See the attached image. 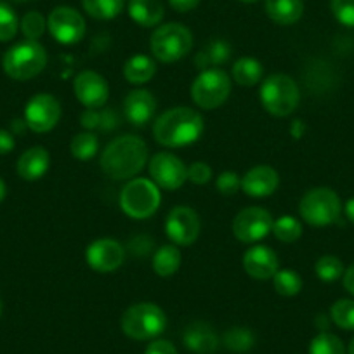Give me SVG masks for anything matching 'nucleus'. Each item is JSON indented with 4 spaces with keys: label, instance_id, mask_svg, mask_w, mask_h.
I'll return each instance as SVG.
<instances>
[{
    "label": "nucleus",
    "instance_id": "1",
    "mask_svg": "<svg viewBox=\"0 0 354 354\" xmlns=\"http://www.w3.org/2000/svg\"><path fill=\"white\" fill-rule=\"evenodd\" d=\"M148 162V146L136 136L113 139L101 155V169L111 179H131L141 172Z\"/></svg>",
    "mask_w": 354,
    "mask_h": 354
},
{
    "label": "nucleus",
    "instance_id": "2",
    "mask_svg": "<svg viewBox=\"0 0 354 354\" xmlns=\"http://www.w3.org/2000/svg\"><path fill=\"white\" fill-rule=\"evenodd\" d=\"M203 118L198 111L186 106H177L165 111L153 125V136L167 148H181L193 145L203 134Z\"/></svg>",
    "mask_w": 354,
    "mask_h": 354
},
{
    "label": "nucleus",
    "instance_id": "3",
    "mask_svg": "<svg viewBox=\"0 0 354 354\" xmlns=\"http://www.w3.org/2000/svg\"><path fill=\"white\" fill-rule=\"evenodd\" d=\"M261 103L274 117H288L301 101V91L292 77L283 73L271 75L261 85Z\"/></svg>",
    "mask_w": 354,
    "mask_h": 354
},
{
    "label": "nucleus",
    "instance_id": "4",
    "mask_svg": "<svg viewBox=\"0 0 354 354\" xmlns=\"http://www.w3.org/2000/svg\"><path fill=\"white\" fill-rule=\"evenodd\" d=\"M47 64V53L37 40H25L12 46L4 54L2 66L15 80H30L37 77Z\"/></svg>",
    "mask_w": 354,
    "mask_h": 354
},
{
    "label": "nucleus",
    "instance_id": "5",
    "mask_svg": "<svg viewBox=\"0 0 354 354\" xmlns=\"http://www.w3.org/2000/svg\"><path fill=\"white\" fill-rule=\"evenodd\" d=\"M122 330L134 340H149L158 337L167 326V316L151 302H139L124 313L120 322Z\"/></svg>",
    "mask_w": 354,
    "mask_h": 354
},
{
    "label": "nucleus",
    "instance_id": "6",
    "mask_svg": "<svg viewBox=\"0 0 354 354\" xmlns=\"http://www.w3.org/2000/svg\"><path fill=\"white\" fill-rule=\"evenodd\" d=\"M149 47L158 61L176 63L188 56L193 47V35L181 23H167L153 32Z\"/></svg>",
    "mask_w": 354,
    "mask_h": 354
},
{
    "label": "nucleus",
    "instance_id": "7",
    "mask_svg": "<svg viewBox=\"0 0 354 354\" xmlns=\"http://www.w3.org/2000/svg\"><path fill=\"white\" fill-rule=\"evenodd\" d=\"M342 210L339 195L330 188L309 189L299 203V214L311 226H328L335 223Z\"/></svg>",
    "mask_w": 354,
    "mask_h": 354
},
{
    "label": "nucleus",
    "instance_id": "8",
    "mask_svg": "<svg viewBox=\"0 0 354 354\" xmlns=\"http://www.w3.org/2000/svg\"><path fill=\"white\" fill-rule=\"evenodd\" d=\"M120 207L132 219H148L158 210V186L149 179H132L120 195Z\"/></svg>",
    "mask_w": 354,
    "mask_h": 354
},
{
    "label": "nucleus",
    "instance_id": "9",
    "mask_svg": "<svg viewBox=\"0 0 354 354\" xmlns=\"http://www.w3.org/2000/svg\"><path fill=\"white\" fill-rule=\"evenodd\" d=\"M231 80L223 70L209 68L196 77L192 85V97L203 110H216L230 97Z\"/></svg>",
    "mask_w": 354,
    "mask_h": 354
},
{
    "label": "nucleus",
    "instance_id": "10",
    "mask_svg": "<svg viewBox=\"0 0 354 354\" xmlns=\"http://www.w3.org/2000/svg\"><path fill=\"white\" fill-rule=\"evenodd\" d=\"M47 30L59 44L73 46L85 35V19L77 9L59 6L47 16Z\"/></svg>",
    "mask_w": 354,
    "mask_h": 354
},
{
    "label": "nucleus",
    "instance_id": "11",
    "mask_svg": "<svg viewBox=\"0 0 354 354\" xmlns=\"http://www.w3.org/2000/svg\"><path fill=\"white\" fill-rule=\"evenodd\" d=\"M273 217L261 207L243 209L233 221V233L243 243H255L273 231Z\"/></svg>",
    "mask_w": 354,
    "mask_h": 354
},
{
    "label": "nucleus",
    "instance_id": "12",
    "mask_svg": "<svg viewBox=\"0 0 354 354\" xmlns=\"http://www.w3.org/2000/svg\"><path fill=\"white\" fill-rule=\"evenodd\" d=\"M149 176L158 188L174 192L186 183L188 169L183 160L172 153H156L149 160Z\"/></svg>",
    "mask_w": 354,
    "mask_h": 354
},
{
    "label": "nucleus",
    "instance_id": "13",
    "mask_svg": "<svg viewBox=\"0 0 354 354\" xmlns=\"http://www.w3.org/2000/svg\"><path fill=\"white\" fill-rule=\"evenodd\" d=\"M61 118V104L50 94H37L25 108V124L33 132L53 131Z\"/></svg>",
    "mask_w": 354,
    "mask_h": 354
},
{
    "label": "nucleus",
    "instance_id": "14",
    "mask_svg": "<svg viewBox=\"0 0 354 354\" xmlns=\"http://www.w3.org/2000/svg\"><path fill=\"white\" fill-rule=\"evenodd\" d=\"M200 230H202V223H200L198 214L193 209H189V207H176L167 216V236L176 245L186 247V245L195 243L200 234Z\"/></svg>",
    "mask_w": 354,
    "mask_h": 354
},
{
    "label": "nucleus",
    "instance_id": "15",
    "mask_svg": "<svg viewBox=\"0 0 354 354\" xmlns=\"http://www.w3.org/2000/svg\"><path fill=\"white\" fill-rule=\"evenodd\" d=\"M85 257L87 264L97 273H113L124 264L125 252L118 241L111 238H101L88 245Z\"/></svg>",
    "mask_w": 354,
    "mask_h": 354
},
{
    "label": "nucleus",
    "instance_id": "16",
    "mask_svg": "<svg viewBox=\"0 0 354 354\" xmlns=\"http://www.w3.org/2000/svg\"><path fill=\"white\" fill-rule=\"evenodd\" d=\"M75 96L84 104L87 110H97L106 104L110 88H108L106 80L96 71H82L75 78Z\"/></svg>",
    "mask_w": 354,
    "mask_h": 354
},
{
    "label": "nucleus",
    "instance_id": "17",
    "mask_svg": "<svg viewBox=\"0 0 354 354\" xmlns=\"http://www.w3.org/2000/svg\"><path fill=\"white\" fill-rule=\"evenodd\" d=\"M243 270L255 280H270L278 271V257L270 247L255 245L243 254Z\"/></svg>",
    "mask_w": 354,
    "mask_h": 354
},
{
    "label": "nucleus",
    "instance_id": "18",
    "mask_svg": "<svg viewBox=\"0 0 354 354\" xmlns=\"http://www.w3.org/2000/svg\"><path fill=\"white\" fill-rule=\"evenodd\" d=\"M278 183H280V177L273 167L257 165L241 177V189L248 196L264 198V196H270L277 192Z\"/></svg>",
    "mask_w": 354,
    "mask_h": 354
},
{
    "label": "nucleus",
    "instance_id": "19",
    "mask_svg": "<svg viewBox=\"0 0 354 354\" xmlns=\"http://www.w3.org/2000/svg\"><path fill=\"white\" fill-rule=\"evenodd\" d=\"M156 110V101L153 97L151 93L148 91H132V93L127 94L124 101V115L132 125H138V127H142V125L148 124L153 118Z\"/></svg>",
    "mask_w": 354,
    "mask_h": 354
},
{
    "label": "nucleus",
    "instance_id": "20",
    "mask_svg": "<svg viewBox=\"0 0 354 354\" xmlns=\"http://www.w3.org/2000/svg\"><path fill=\"white\" fill-rule=\"evenodd\" d=\"M183 340H185V346L195 354H212L219 344L212 326L203 322H196L186 326Z\"/></svg>",
    "mask_w": 354,
    "mask_h": 354
},
{
    "label": "nucleus",
    "instance_id": "21",
    "mask_svg": "<svg viewBox=\"0 0 354 354\" xmlns=\"http://www.w3.org/2000/svg\"><path fill=\"white\" fill-rule=\"evenodd\" d=\"M49 153L42 146L30 148L19 156L18 160V174L25 181H39L40 177L49 170Z\"/></svg>",
    "mask_w": 354,
    "mask_h": 354
},
{
    "label": "nucleus",
    "instance_id": "22",
    "mask_svg": "<svg viewBox=\"0 0 354 354\" xmlns=\"http://www.w3.org/2000/svg\"><path fill=\"white\" fill-rule=\"evenodd\" d=\"M129 16L139 26L151 28L162 23L165 9L160 0H129Z\"/></svg>",
    "mask_w": 354,
    "mask_h": 354
},
{
    "label": "nucleus",
    "instance_id": "23",
    "mask_svg": "<svg viewBox=\"0 0 354 354\" xmlns=\"http://www.w3.org/2000/svg\"><path fill=\"white\" fill-rule=\"evenodd\" d=\"M266 12L277 25L288 26L302 18L304 4L302 0H266Z\"/></svg>",
    "mask_w": 354,
    "mask_h": 354
},
{
    "label": "nucleus",
    "instance_id": "24",
    "mask_svg": "<svg viewBox=\"0 0 354 354\" xmlns=\"http://www.w3.org/2000/svg\"><path fill=\"white\" fill-rule=\"evenodd\" d=\"M179 266H181V252L174 245H163L156 250L155 257H153V270L162 278L176 274Z\"/></svg>",
    "mask_w": 354,
    "mask_h": 354
},
{
    "label": "nucleus",
    "instance_id": "25",
    "mask_svg": "<svg viewBox=\"0 0 354 354\" xmlns=\"http://www.w3.org/2000/svg\"><path fill=\"white\" fill-rule=\"evenodd\" d=\"M156 73V64L148 56H132L124 66V77L131 84H146Z\"/></svg>",
    "mask_w": 354,
    "mask_h": 354
},
{
    "label": "nucleus",
    "instance_id": "26",
    "mask_svg": "<svg viewBox=\"0 0 354 354\" xmlns=\"http://www.w3.org/2000/svg\"><path fill=\"white\" fill-rule=\"evenodd\" d=\"M262 78V64L254 57H241L233 66V80L243 87H252Z\"/></svg>",
    "mask_w": 354,
    "mask_h": 354
},
{
    "label": "nucleus",
    "instance_id": "27",
    "mask_svg": "<svg viewBox=\"0 0 354 354\" xmlns=\"http://www.w3.org/2000/svg\"><path fill=\"white\" fill-rule=\"evenodd\" d=\"M124 4L125 0H82L85 12L91 18L101 19V21L117 18L124 9Z\"/></svg>",
    "mask_w": 354,
    "mask_h": 354
},
{
    "label": "nucleus",
    "instance_id": "28",
    "mask_svg": "<svg viewBox=\"0 0 354 354\" xmlns=\"http://www.w3.org/2000/svg\"><path fill=\"white\" fill-rule=\"evenodd\" d=\"M223 342L230 351H234V353H245V351L254 347L255 335L252 333V330L236 326V328H230L224 333Z\"/></svg>",
    "mask_w": 354,
    "mask_h": 354
},
{
    "label": "nucleus",
    "instance_id": "29",
    "mask_svg": "<svg viewBox=\"0 0 354 354\" xmlns=\"http://www.w3.org/2000/svg\"><path fill=\"white\" fill-rule=\"evenodd\" d=\"M273 283H274V290H277L280 295H285V297L297 295L302 288L301 277L292 270L277 271V274L273 277Z\"/></svg>",
    "mask_w": 354,
    "mask_h": 354
},
{
    "label": "nucleus",
    "instance_id": "30",
    "mask_svg": "<svg viewBox=\"0 0 354 354\" xmlns=\"http://www.w3.org/2000/svg\"><path fill=\"white\" fill-rule=\"evenodd\" d=\"M273 233L283 243H292V241H297L301 238L302 226L295 217L281 216L280 219L274 221Z\"/></svg>",
    "mask_w": 354,
    "mask_h": 354
},
{
    "label": "nucleus",
    "instance_id": "31",
    "mask_svg": "<svg viewBox=\"0 0 354 354\" xmlns=\"http://www.w3.org/2000/svg\"><path fill=\"white\" fill-rule=\"evenodd\" d=\"M70 149L77 160H91L97 151V138L91 132H82L71 139Z\"/></svg>",
    "mask_w": 354,
    "mask_h": 354
},
{
    "label": "nucleus",
    "instance_id": "32",
    "mask_svg": "<svg viewBox=\"0 0 354 354\" xmlns=\"http://www.w3.org/2000/svg\"><path fill=\"white\" fill-rule=\"evenodd\" d=\"M309 354H346V347L339 337L323 332L311 340Z\"/></svg>",
    "mask_w": 354,
    "mask_h": 354
},
{
    "label": "nucleus",
    "instance_id": "33",
    "mask_svg": "<svg viewBox=\"0 0 354 354\" xmlns=\"http://www.w3.org/2000/svg\"><path fill=\"white\" fill-rule=\"evenodd\" d=\"M315 271L319 280L323 281H335L344 277V264L335 255H323L318 259L315 266Z\"/></svg>",
    "mask_w": 354,
    "mask_h": 354
},
{
    "label": "nucleus",
    "instance_id": "34",
    "mask_svg": "<svg viewBox=\"0 0 354 354\" xmlns=\"http://www.w3.org/2000/svg\"><path fill=\"white\" fill-rule=\"evenodd\" d=\"M230 56V47L226 46L221 40H216V42H210L202 53L196 56V64L200 68H207V66H214V64L224 63Z\"/></svg>",
    "mask_w": 354,
    "mask_h": 354
},
{
    "label": "nucleus",
    "instance_id": "35",
    "mask_svg": "<svg viewBox=\"0 0 354 354\" xmlns=\"http://www.w3.org/2000/svg\"><path fill=\"white\" fill-rule=\"evenodd\" d=\"M333 323L342 330H354V301L340 299L330 309Z\"/></svg>",
    "mask_w": 354,
    "mask_h": 354
},
{
    "label": "nucleus",
    "instance_id": "36",
    "mask_svg": "<svg viewBox=\"0 0 354 354\" xmlns=\"http://www.w3.org/2000/svg\"><path fill=\"white\" fill-rule=\"evenodd\" d=\"M19 28L18 16L15 9L0 0V42H9L16 37Z\"/></svg>",
    "mask_w": 354,
    "mask_h": 354
},
{
    "label": "nucleus",
    "instance_id": "37",
    "mask_svg": "<svg viewBox=\"0 0 354 354\" xmlns=\"http://www.w3.org/2000/svg\"><path fill=\"white\" fill-rule=\"evenodd\" d=\"M19 28L26 40H39L47 28V19L39 11H30L23 16Z\"/></svg>",
    "mask_w": 354,
    "mask_h": 354
},
{
    "label": "nucleus",
    "instance_id": "38",
    "mask_svg": "<svg viewBox=\"0 0 354 354\" xmlns=\"http://www.w3.org/2000/svg\"><path fill=\"white\" fill-rule=\"evenodd\" d=\"M330 9L340 25L354 28V0H330Z\"/></svg>",
    "mask_w": 354,
    "mask_h": 354
},
{
    "label": "nucleus",
    "instance_id": "39",
    "mask_svg": "<svg viewBox=\"0 0 354 354\" xmlns=\"http://www.w3.org/2000/svg\"><path fill=\"white\" fill-rule=\"evenodd\" d=\"M216 188L223 195H234L238 189H241V177H238L236 172L226 170V172H223L217 177Z\"/></svg>",
    "mask_w": 354,
    "mask_h": 354
},
{
    "label": "nucleus",
    "instance_id": "40",
    "mask_svg": "<svg viewBox=\"0 0 354 354\" xmlns=\"http://www.w3.org/2000/svg\"><path fill=\"white\" fill-rule=\"evenodd\" d=\"M212 177V169L203 162H195L188 169V179L195 185H205Z\"/></svg>",
    "mask_w": 354,
    "mask_h": 354
},
{
    "label": "nucleus",
    "instance_id": "41",
    "mask_svg": "<svg viewBox=\"0 0 354 354\" xmlns=\"http://www.w3.org/2000/svg\"><path fill=\"white\" fill-rule=\"evenodd\" d=\"M145 354H177V349L174 347L172 342H169V340H153V342L146 347Z\"/></svg>",
    "mask_w": 354,
    "mask_h": 354
},
{
    "label": "nucleus",
    "instance_id": "42",
    "mask_svg": "<svg viewBox=\"0 0 354 354\" xmlns=\"http://www.w3.org/2000/svg\"><path fill=\"white\" fill-rule=\"evenodd\" d=\"M15 136H12V132L9 131H2L0 129V155H8V153H11L12 149H15Z\"/></svg>",
    "mask_w": 354,
    "mask_h": 354
},
{
    "label": "nucleus",
    "instance_id": "43",
    "mask_svg": "<svg viewBox=\"0 0 354 354\" xmlns=\"http://www.w3.org/2000/svg\"><path fill=\"white\" fill-rule=\"evenodd\" d=\"M202 0H169L170 8L177 12H189L198 8Z\"/></svg>",
    "mask_w": 354,
    "mask_h": 354
},
{
    "label": "nucleus",
    "instance_id": "44",
    "mask_svg": "<svg viewBox=\"0 0 354 354\" xmlns=\"http://www.w3.org/2000/svg\"><path fill=\"white\" fill-rule=\"evenodd\" d=\"M344 288H346L351 295H354V264L344 271Z\"/></svg>",
    "mask_w": 354,
    "mask_h": 354
},
{
    "label": "nucleus",
    "instance_id": "45",
    "mask_svg": "<svg viewBox=\"0 0 354 354\" xmlns=\"http://www.w3.org/2000/svg\"><path fill=\"white\" fill-rule=\"evenodd\" d=\"M344 210H346V216H347V219H349L351 223L354 224V198L347 200V202H346V205H344Z\"/></svg>",
    "mask_w": 354,
    "mask_h": 354
},
{
    "label": "nucleus",
    "instance_id": "46",
    "mask_svg": "<svg viewBox=\"0 0 354 354\" xmlns=\"http://www.w3.org/2000/svg\"><path fill=\"white\" fill-rule=\"evenodd\" d=\"M4 198H6V185H4V181L0 179V202H2Z\"/></svg>",
    "mask_w": 354,
    "mask_h": 354
},
{
    "label": "nucleus",
    "instance_id": "47",
    "mask_svg": "<svg viewBox=\"0 0 354 354\" xmlns=\"http://www.w3.org/2000/svg\"><path fill=\"white\" fill-rule=\"evenodd\" d=\"M349 354H354V337H353V340H351V344H349Z\"/></svg>",
    "mask_w": 354,
    "mask_h": 354
},
{
    "label": "nucleus",
    "instance_id": "48",
    "mask_svg": "<svg viewBox=\"0 0 354 354\" xmlns=\"http://www.w3.org/2000/svg\"><path fill=\"white\" fill-rule=\"evenodd\" d=\"M240 2H243V4H255L259 0H240Z\"/></svg>",
    "mask_w": 354,
    "mask_h": 354
},
{
    "label": "nucleus",
    "instance_id": "49",
    "mask_svg": "<svg viewBox=\"0 0 354 354\" xmlns=\"http://www.w3.org/2000/svg\"><path fill=\"white\" fill-rule=\"evenodd\" d=\"M11 2H28V0H11Z\"/></svg>",
    "mask_w": 354,
    "mask_h": 354
},
{
    "label": "nucleus",
    "instance_id": "50",
    "mask_svg": "<svg viewBox=\"0 0 354 354\" xmlns=\"http://www.w3.org/2000/svg\"><path fill=\"white\" fill-rule=\"evenodd\" d=\"M0 315H2V301H0Z\"/></svg>",
    "mask_w": 354,
    "mask_h": 354
}]
</instances>
